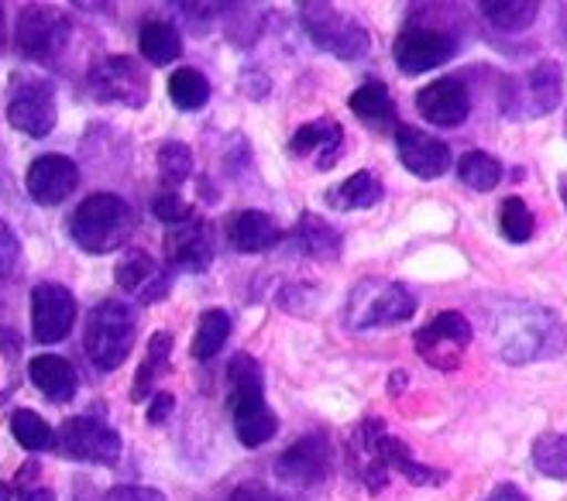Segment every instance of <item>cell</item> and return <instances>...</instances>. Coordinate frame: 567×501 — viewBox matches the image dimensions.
<instances>
[{
  "label": "cell",
  "instance_id": "cell-37",
  "mask_svg": "<svg viewBox=\"0 0 567 501\" xmlns=\"http://www.w3.org/2000/svg\"><path fill=\"white\" fill-rule=\"evenodd\" d=\"M158 173L169 186H183L193 176V152L183 142H165L158 148Z\"/></svg>",
  "mask_w": 567,
  "mask_h": 501
},
{
  "label": "cell",
  "instance_id": "cell-30",
  "mask_svg": "<svg viewBox=\"0 0 567 501\" xmlns=\"http://www.w3.org/2000/svg\"><path fill=\"white\" fill-rule=\"evenodd\" d=\"M457 179L475 192H492L498 182H503V161L488 152H482V148H475L468 155H461Z\"/></svg>",
  "mask_w": 567,
  "mask_h": 501
},
{
  "label": "cell",
  "instance_id": "cell-6",
  "mask_svg": "<svg viewBox=\"0 0 567 501\" xmlns=\"http://www.w3.org/2000/svg\"><path fill=\"white\" fill-rule=\"evenodd\" d=\"M468 344H472V323L454 310L437 313L426 326H420L413 337L420 361L430 364L433 372H457Z\"/></svg>",
  "mask_w": 567,
  "mask_h": 501
},
{
  "label": "cell",
  "instance_id": "cell-26",
  "mask_svg": "<svg viewBox=\"0 0 567 501\" xmlns=\"http://www.w3.org/2000/svg\"><path fill=\"white\" fill-rule=\"evenodd\" d=\"M351 114L361 117L364 124H372V127H382L389 121H395V104H392V96H389V86L379 83V80H369V83H361L354 93H351Z\"/></svg>",
  "mask_w": 567,
  "mask_h": 501
},
{
  "label": "cell",
  "instance_id": "cell-15",
  "mask_svg": "<svg viewBox=\"0 0 567 501\" xmlns=\"http://www.w3.org/2000/svg\"><path fill=\"white\" fill-rule=\"evenodd\" d=\"M395 155L420 179H441L451 169V148L441 138H433L410 124L395 131Z\"/></svg>",
  "mask_w": 567,
  "mask_h": 501
},
{
  "label": "cell",
  "instance_id": "cell-20",
  "mask_svg": "<svg viewBox=\"0 0 567 501\" xmlns=\"http://www.w3.org/2000/svg\"><path fill=\"white\" fill-rule=\"evenodd\" d=\"M227 241L235 251L258 254V251L276 248L282 241V230L272 217H265L258 210H241L227 220Z\"/></svg>",
  "mask_w": 567,
  "mask_h": 501
},
{
  "label": "cell",
  "instance_id": "cell-42",
  "mask_svg": "<svg viewBox=\"0 0 567 501\" xmlns=\"http://www.w3.org/2000/svg\"><path fill=\"white\" fill-rule=\"evenodd\" d=\"M173 406H176V398H173L169 392H158V395H152V406H148V422H152V426L165 422V419H169V413H173Z\"/></svg>",
  "mask_w": 567,
  "mask_h": 501
},
{
  "label": "cell",
  "instance_id": "cell-46",
  "mask_svg": "<svg viewBox=\"0 0 567 501\" xmlns=\"http://www.w3.org/2000/svg\"><path fill=\"white\" fill-rule=\"evenodd\" d=\"M560 199H564V207H567V176L560 179Z\"/></svg>",
  "mask_w": 567,
  "mask_h": 501
},
{
  "label": "cell",
  "instance_id": "cell-17",
  "mask_svg": "<svg viewBox=\"0 0 567 501\" xmlns=\"http://www.w3.org/2000/svg\"><path fill=\"white\" fill-rule=\"evenodd\" d=\"M114 282L127 292H135L145 306L165 299V292H169V285H173L169 272H165L148 251H127L124 261H117Z\"/></svg>",
  "mask_w": 567,
  "mask_h": 501
},
{
  "label": "cell",
  "instance_id": "cell-44",
  "mask_svg": "<svg viewBox=\"0 0 567 501\" xmlns=\"http://www.w3.org/2000/svg\"><path fill=\"white\" fill-rule=\"evenodd\" d=\"M18 501H55V491H49V488H24V491H18Z\"/></svg>",
  "mask_w": 567,
  "mask_h": 501
},
{
  "label": "cell",
  "instance_id": "cell-16",
  "mask_svg": "<svg viewBox=\"0 0 567 501\" xmlns=\"http://www.w3.org/2000/svg\"><path fill=\"white\" fill-rule=\"evenodd\" d=\"M8 121L14 131L28 138H45L52 135V127L59 121V111H55V96L45 83H24L18 86V93L11 96L8 104Z\"/></svg>",
  "mask_w": 567,
  "mask_h": 501
},
{
  "label": "cell",
  "instance_id": "cell-8",
  "mask_svg": "<svg viewBox=\"0 0 567 501\" xmlns=\"http://www.w3.org/2000/svg\"><path fill=\"white\" fill-rule=\"evenodd\" d=\"M303 28L317 49H327L338 59H358L369 52V31L330 4H303Z\"/></svg>",
  "mask_w": 567,
  "mask_h": 501
},
{
  "label": "cell",
  "instance_id": "cell-38",
  "mask_svg": "<svg viewBox=\"0 0 567 501\" xmlns=\"http://www.w3.org/2000/svg\"><path fill=\"white\" fill-rule=\"evenodd\" d=\"M152 213H155V220L169 223V227L189 223V217H193L189 203H186V199H183L179 192H162V196H155V199H152Z\"/></svg>",
  "mask_w": 567,
  "mask_h": 501
},
{
  "label": "cell",
  "instance_id": "cell-9",
  "mask_svg": "<svg viewBox=\"0 0 567 501\" xmlns=\"http://www.w3.org/2000/svg\"><path fill=\"white\" fill-rule=\"evenodd\" d=\"M454 52H457V42L447 35V31L420 28V24L399 31V39L392 45V59H395V65L406 76H420V73H430V70H441L444 62L454 59Z\"/></svg>",
  "mask_w": 567,
  "mask_h": 501
},
{
  "label": "cell",
  "instance_id": "cell-34",
  "mask_svg": "<svg viewBox=\"0 0 567 501\" xmlns=\"http://www.w3.org/2000/svg\"><path fill=\"white\" fill-rule=\"evenodd\" d=\"M533 467L550 478V481H567V432H544L533 443Z\"/></svg>",
  "mask_w": 567,
  "mask_h": 501
},
{
  "label": "cell",
  "instance_id": "cell-22",
  "mask_svg": "<svg viewBox=\"0 0 567 501\" xmlns=\"http://www.w3.org/2000/svg\"><path fill=\"white\" fill-rule=\"evenodd\" d=\"M341 142H344L341 124L333 117H320V121H310V124L299 127L292 135V142H289V148H292V155L317 152V165H320V169H330V165L338 161V155H341Z\"/></svg>",
  "mask_w": 567,
  "mask_h": 501
},
{
  "label": "cell",
  "instance_id": "cell-31",
  "mask_svg": "<svg viewBox=\"0 0 567 501\" xmlns=\"http://www.w3.org/2000/svg\"><path fill=\"white\" fill-rule=\"evenodd\" d=\"M478 11L498 31H526L537 21L540 4H533V0H485V4H478Z\"/></svg>",
  "mask_w": 567,
  "mask_h": 501
},
{
  "label": "cell",
  "instance_id": "cell-43",
  "mask_svg": "<svg viewBox=\"0 0 567 501\" xmlns=\"http://www.w3.org/2000/svg\"><path fill=\"white\" fill-rule=\"evenodd\" d=\"M485 501H529V498H526L516 484H498Z\"/></svg>",
  "mask_w": 567,
  "mask_h": 501
},
{
  "label": "cell",
  "instance_id": "cell-35",
  "mask_svg": "<svg viewBox=\"0 0 567 501\" xmlns=\"http://www.w3.org/2000/svg\"><path fill=\"white\" fill-rule=\"evenodd\" d=\"M11 437H14L24 450H31V453L55 447V432H52V426H49L39 413H31V409H18V413L11 416Z\"/></svg>",
  "mask_w": 567,
  "mask_h": 501
},
{
  "label": "cell",
  "instance_id": "cell-28",
  "mask_svg": "<svg viewBox=\"0 0 567 501\" xmlns=\"http://www.w3.org/2000/svg\"><path fill=\"white\" fill-rule=\"evenodd\" d=\"M382 182H379V176L375 173H354V176H348L338 189H330V203L338 207V210H369V207H375L379 199H382Z\"/></svg>",
  "mask_w": 567,
  "mask_h": 501
},
{
  "label": "cell",
  "instance_id": "cell-19",
  "mask_svg": "<svg viewBox=\"0 0 567 501\" xmlns=\"http://www.w3.org/2000/svg\"><path fill=\"white\" fill-rule=\"evenodd\" d=\"M169 261L183 272H207L214 261V244H210V227L204 220H193L183 230H173L165 241Z\"/></svg>",
  "mask_w": 567,
  "mask_h": 501
},
{
  "label": "cell",
  "instance_id": "cell-7",
  "mask_svg": "<svg viewBox=\"0 0 567 501\" xmlns=\"http://www.w3.org/2000/svg\"><path fill=\"white\" fill-rule=\"evenodd\" d=\"M55 450L62 457L83 460V463H117L121 460V437H117V429H111L107 422L90 419V416H73L59 426Z\"/></svg>",
  "mask_w": 567,
  "mask_h": 501
},
{
  "label": "cell",
  "instance_id": "cell-32",
  "mask_svg": "<svg viewBox=\"0 0 567 501\" xmlns=\"http://www.w3.org/2000/svg\"><path fill=\"white\" fill-rule=\"evenodd\" d=\"M230 337V316L224 310H207L196 323V333H193V357L196 361H210L220 354V347L227 344Z\"/></svg>",
  "mask_w": 567,
  "mask_h": 501
},
{
  "label": "cell",
  "instance_id": "cell-12",
  "mask_svg": "<svg viewBox=\"0 0 567 501\" xmlns=\"http://www.w3.org/2000/svg\"><path fill=\"white\" fill-rule=\"evenodd\" d=\"M24 186H28V196L35 199V203L59 207L80 186V169H76V161L65 158V155H42L28 165Z\"/></svg>",
  "mask_w": 567,
  "mask_h": 501
},
{
  "label": "cell",
  "instance_id": "cell-45",
  "mask_svg": "<svg viewBox=\"0 0 567 501\" xmlns=\"http://www.w3.org/2000/svg\"><path fill=\"white\" fill-rule=\"evenodd\" d=\"M0 501H14V488L8 481H0Z\"/></svg>",
  "mask_w": 567,
  "mask_h": 501
},
{
  "label": "cell",
  "instance_id": "cell-25",
  "mask_svg": "<svg viewBox=\"0 0 567 501\" xmlns=\"http://www.w3.org/2000/svg\"><path fill=\"white\" fill-rule=\"evenodd\" d=\"M296 244L303 254L320 258V261H333L341 254V233L333 230L323 217L317 213H303L296 227Z\"/></svg>",
  "mask_w": 567,
  "mask_h": 501
},
{
  "label": "cell",
  "instance_id": "cell-11",
  "mask_svg": "<svg viewBox=\"0 0 567 501\" xmlns=\"http://www.w3.org/2000/svg\"><path fill=\"white\" fill-rule=\"evenodd\" d=\"M65 35H70V21L55 8L31 4L18 14L14 39H18V49L31 59H52L62 49Z\"/></svg>",
  "mask_w": 567,
  "mask_h": 501
},
{
  "label": "cell",
  "instance_id": "cell-13",
  "mask_svg": "<svg viewBox=\"0 0 567 501\" xmlns=\"http://www.w3.org/2000/svg\"><path fill=\"white\" fill-rule=\"evenodd\" d=\"M416 111L433 127H461L472 114L468 86L454 76H441L416 93Z\"/></svg>",
  "mask_w": 567,
  "mask_h": 501
},
{
  "label": "cell",
  "instance_id": "cell-36",
  "mask_svg": "<svg viewBox=\"0 0 567 501\" xmlns=\"http://www.w3.org/2000/svg\"><path fill=\"white\" fill-rule=\"evenodd\" d=\"M498 230H503V238L509 244H526L533 238V230H537V217L526 207V199L519 196H509L503 207H498Z\"/></svg>",
  "mask_w": 567,
  "mask_h": 501
},
{
  "label": "cell",
  "instance_id": "cell-27",
  "mask_svg": "<svg viewBox=\"0 0 567 501\" xmlns=\"http://www.w3.org/2000/svg\"><path fill=\"white\" fill-rule=\"evenodd\" d=\"M169 354H173V333L162 330V333H155V337L148 341V354L138 364V378H135V388H131V403H145V398L155 395V378L165 375Z\"/></svg>",
  "mask_w": 567,
  "mask_h": 501
},
{
  "label": "cell",
  "instance_id": "cell-10",
  "mask_svg": "<svg viewBox=\"0 0 567 501\" xmlns=\"http://www.w3.org/2000/svg\"><path fill=\"white\" fill-rule=\"evenodd\" d=\"M76 323V295L59 285V282H42L31 289V333L39 344H59L70 337Z\"/></svg>",
  "mask_w": 567,
  "mask_h": 501
},
{
  "label": "cell",
  "instance_id": "cell-3",
  "mask_svg": "<svg viewBox=\"0 0 567 501\" xmlns=\"http://www.w3.org/2000/svg\"><path fill=\"white\" fill-rule=\"evenodd\" d=\"M131 227H135V213H131V207L114 192L86 196L83 203L73 210V220H70L73 241L90 254L117 251L127 241Z\"/></svg>",
  "mask_w": 567,
  "mask_h": 501
},
{
  "label": "cell",
  "instance_id": "cell-39",
  "mask_svg": "<svg viewBox=\"0 0 567 501\" xmlns=\"http://www.w3.org/2000/svg\"><path fill=\"white\" fill-rule=\"evenodd\" d=\"M21 248H18V238H14V230L0 220V275L11 272L14 269V261H18Z\"/></svg>",
  "mask_w": 567,
  "mask_h": 501
},
{
  "label": "cell",
  "instance_id": "cell-23",
  "mask_svg": "<svg viewBox=\"0 0 567 501\" xmlns=\"http://www.w3.org/2000/svg\"><path fill=\"white\" fill-rule=\"evenodd\" d=\"M28 375H31V385H35L45 398H52V403H70L80 388L73 364L59 354H39L28 364Z\"/></svg>",
  "mask_w": 567,
  "mask_h": 501
},
{
  "label": "cell",
  "instance_id": "cell-33",
  "mask_svg": "<svg viewBox=\"0 0 567 501\" xmlns=\"http://www.w3.org/2000/svg\"><path fill=\"white\" fill-rule=\"evenodd\" d=\"M169 96L179 111H199V107H207V100H210V80L199 70L183 65V70L169 76Z\"/></svg>",
  "mask_w": 567,
  "mask_h": 501
},
{
  "label": "cell",
  "instance_id": "cell-14",
  "mask_svg": "<svg viewBox=\"0 0 567 501\" xmlns=\"http://www.w3.org/2000/svg\"><path fill=\"white\" fill-rule=\"evenodd\" d=\"M330 471V443L323 432H310V437L296 440L282 457L276 460V478L296 488L320 484Z\"/></svg>",
  "mask_w": 567,
  "mask_h": 501
},
{
  "label": "cell",
  "instance_id": "cell-4",
  "mask_svg": "<svg viewBox=\"0 0 567 501\" xmlns=\"http://www.w3.org/2000/svg\"><path fill=\"white\" fill-rule=\"evenodd\" d=\"M135 310L121 299H107V303L93 306L90 320H86V357L93 361L96 372H117V367L127 361L131 344H135Z\"/></svg>",
  "mask_w": 567,
  "mask_h": 501
},
{
  "label": "cell",
  "instance_id": "cell-5",
  "mask_svg": "<svg viewBox=\"0 0 567 501\" xmlns=\"http://www.w3.org/2000/svg\"><path fill=\"white\" fill-rule=\"evenodd\" d=\"M416 313V295L399 282H361L351 292L348 323L358 330L369 326H395Z\"/></svg>",
  "mask_w": 567,
  "mask_h": 501
},
{
  "label": "cell",
  "instance_id": "cell-40",
  "mask_svg": "<svg viewBox=\"0 0 567 501\" xmlns=\"http://www.w3.org/2000/svg\"><path fill=\"white\" fill-rule=\"evenodd\" d=\"M107 501H165L162 491L155 488H138V484H121L107 491Z\"/></svg>",
  "mask_w": 567,
  "mask_h": 501
},
{
  "label": "cell",
  "instance_id": "cell-47",
  "mask_svg": "<svg viewBox=\"0 0 567 501\" xmlns=\"http://www.w3.org/2000/svg\"><path fill=\"white\" fill-rule=\"evenodd\" d=\"M0 24H4V8H0Z\"/></svg>",
  "mask_w": 567,
  "mask_h": 501
},
{
  "label": "cell",
  "instance_id": "cell-21",
  "mask_svg": "<svg viewBox=\"0 0 567 501\" xmlns=\"http://www.w3.org/2000/svg\"><path fill=\"white\" fill-rule=\"evenodd\" d=\"M516 86H523L526 90V96L523 100H529V107H526V114L529 117H540V114H550L557 104H560V90H564V76H560V65L554 62V59H544V62H537L533 70L523 76V80H516ZM516 107V104H513ZM509 107V111H513ZM506 111V114H509Z\"/></svg>",
  "mask_w": 567,
  "mask_h": 501
},
{
  "label": "cell",
  "instance_id": "cell-29",
  "mask_svg": "<svg viewBox=\"0 0 567 501\" xmlns=\"http://www.w3.org/2000/svg\"><path fill=\"white\" fill-rule=\"evenodd\" d=\"M138 49L152 65H169L183 55V39L169 21H145L138 35Z\"/></svg>",
  "mask_w": 567,
  "mask_h": 501
},
{
  "label": "cell",
  "instance_id": "cell-41",
  "mask_svg": "<svg viewBox=\"0 0 567 501\" xmlns=\"http://www.w3.org/2000/svg\"><path fill=\"white\" fill-rule=\"evenodd\" d=\"M224 501H286V498H282V494H276L272 488H265V484H255V481H248V484H241V488L230 491Z\"/></svg>",
  "mask_w": 567,
  "mask_h": 501
},
{
  "label": "cell",
  "instance_id": "cell-24",
  "mask_svg": "<svg viewBox=\"0 0 567 501\" xmlns=\"http://www.w3.org/2000/svg\"><path fill=\"white\" fill-rule=\"evenodd\" d=\"M375 450H379V460L389 467V471H399L410 484H444V481H447L444 471H437V467H430V463H420V460L413 457V450H410L403 440L389 437L385 429L379 432Z\"/></svg>",
  "mask_w": 567,
  "mask_h": 501
},
{
  "label": "cell",
  "instance_id": "cell-1",
  "mask_svg": "<svg viewBox=\"0 0 567 501\" xmlns=\"http://www.w3.org/2000/svg\"><path fill=\"white\" fill-rule=\"evenodd\" d=\"M495 347L509 364L547 361L567 347V330H564L560 316L547 306L513 303L498 313Z\"/></svg>",
  "mask_w": 567,
  "mask_h": 501
},
{
  "label": "cell",
  "instance_id": "cell-2",
  "mask_svg": "<svg viewBox=\"0 0 567 501\" xmlns=\"http://www.w3.org/2000/svg\"><path fill=\"white\" fill-rule=\"evenodd\" d=\"M227 382H230V416H235L238 440L245 447L269 443L279 432V419L269 406H265V382H261L258 361L251 354L230 357Z\"/></svg>",
  "mask_w": 567,
  "mask_h": 501
},
{
  "label": "cell",
  "instance_id": "cell-18",
  "mask_svg": "<svg viewBox=\"0 0 567 501\" xmlns=\"http://www.w3.org/2000/svg\"><path fill=\"white\" fill-rule=\"evenodd\" d=\"M93 86L96 93L104 96V100H131L135 107L145 104V96H148V80L145 73L138 70V62L135 59H127V55H111L104 65H96L93 70Z\"/></svg>",
  "mask_w": 567,
  "mask_h": 501
}]
</instances>
